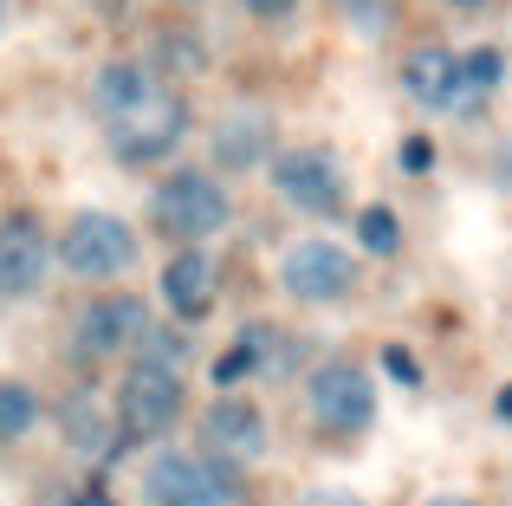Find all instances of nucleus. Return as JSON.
Listing matches in <instances>:
<instances>
[{"label": "nucleus", "instance_id": "nucleus-1", "mask_svg": "<svg viewBox=\"0 0 512 506\" xmlns=\"http://www.w3.org/2000/svg\"><path fill=\"white\" fill-rule=\"evenodd\" d=\"M98 117L124 163H163L188 137V104L175 98V85H163L137 59H117L98 72Z\"/></svg>", "mask_w": 512, "mask_h": 506}, {"label": "nucleus", "instance_id": "nucleus-2", "mask_svg": "<svg viewBox=\"0 0 512 506\" xmlns=\"http://www.w3.org/2000/svg\"><path fill=\"white\" fill-rule=\"evenodd\" d=\"M143 494L156 506H234L240 474L227 455H156L143 474Z\"/></svg>", "mask_w": 512, "mask_h": 506}, {"label": "nucleus", "instance_id": "nucleus-3", "mask_svg": "<svg viewBox=\"0 0 512 506\" xmlns=\"http://www.w3.org/2000/svg\"><path fill=\"white\" fill-rule=\"evenodd\" d=\"M305 409H312V422L325 435H350L363 429V422L376 416V383L363 364H350V357H331V364L312 370V383H305Z\"/></svg>", "mask_w": 512, "mask_h": 506}, {"label": "nucleus", "instance_id": "nucleus-4", "mask_svg": "<svg viewBox=\"0 0 512 506\" xmlns=\"http://www.w3.org/2000/svg\"><path fill=\"white\" fill-rule=\"evenodd\" d=\"M137 260V234L117 215H72V228L59 234V266L78 279H111Z\"/></svg>", "mask_w": 512, "mask_h": 506}, {"label": "nucleus", "instance_id": "nucleus-5", "mask_svg": "<svg viewBox=\"0 0 512 506\" xmlns=\"http://www.w3.org/2000/svg\"><path fill=\"white\" fill-rule=\"evenodd\" d=\"M221 221H227V195L201 169H175L163 189H156V228L169 241H208Z\"/></svg>", "mask_w": 512, "mask_h": 506}, {"label": "nucleus", "instance_id": "nucleus-6", "mask_svg": "<svg viewBox=\"0 0 512 506\" xmlns=\"http://www.w3.org/2000/svg\"><path fill=\"white\" fill-rule=\"evenodd\" d=\"M117 416H124V435H137V442L163 435L182 416V377L169 364H156V357L130 364L124 383H117Z\"/></svg>", "mask_w": 512, "mask_h": 506}, {"label": "nucleus", "instance_id": "nucleus-7", "mask_svg": "<svg viewBox=\"0 0 512 506\" xmlns=\"http://www.w3.org/2000/svg\"><path fill=\"white\" fill-rule=\"evenodd\" d=\"M273 182L299 215H338L344 208V169L331 150H286L273 163Z\"/></svg>", "mask_w": 512, "mask_h": 506}, {"label": "nucleus", "instance_id": "nucleus-8", "mask_svg": "<svg viewBox=\"0 0 512 506\" xmlns=\"http://www.w3.org/2000/svg\"><path fill=\"white\" fill-rule=\"evenodd\" d=\"M143 331H150V312H143V299H130V292H111V299H98L91 312H78L72 344H78L85 357H117V351H143Z\"/></svg>", "mask_w": 512, "mask_h": 506}, {"label": "nucleus", "instance_id": "nucleus-9", "mask_svg": "<svg viewBox=\"0 0 512 506\" xmlns=\"http://www.w3.org/2000/svg\"><path fill=\"white\" fill-rule=\"evenodd\" d=\"M46 228H39V215H7L0 221V299H26V292H39V279H46Z\"/></svg>", "mask_w": 512, "mask_h": 506}, {"label": "nucleus", "instance_id": "nucleus-10", "mask_svg": "<svg viewBox=\"0 0 512 506\" xmlns=\"http://www.w3.org/2000/svg\"><path fill=\"white\" fill-rule=\"evenodd\" d=\"M286 292H299V299H312V305H331V299H344V292H357V266L331 241H299L286 253Z\"/></svg>", "mask_w": 512, "mask_h": 506}, {"label": "nucleus", "instance_id": "nucleus-11", "mask_svg": "<svg viewBox=\"0 0 512 506\" xmlns=\"http://www.w3.org/2000/svg\"><path fill=\"white\" fill-rule=\"evenodd\" d=\"M402 91L422 111H461V59L448 46H422L402 59Z\"/></svg>", "mask_w": 512, "mask_h": 506}, {"label": "nucleus", "instance_id": "nucleus-12", "mask_svg": "<svg viewBox=\"0 0 512 506\" xmlns=\"http://www.w3.org/2000/svg\"><path fill=\"white\" fill-rule=\"evenodd\" d=\"M208 442L221 448L227 461H240V455H260L266 448V416L247 403V396H214L208 403Z\"/></svg>", "mask_w": 512, "mask_h": 506}, {"label": "nucleus", "instance_id": "nucleus-13", "mask_svg": "<svg viewBox=\"0 0 512 506\" xmlns=\"http://www.w3.org/2000/svg\"><path fill=\"white\" fill-rule=\"evenodd\" d=\"M163 299H169L175 318H201L214 305V266H208V253H201V247H182L163 266Z\"/></svg>", "mask_w": 512, "mask_h": 506}, {"label": "nucleus", "instance_id": "nucleus-14", "mask_svg": "<svg viewBox=\"0 0 512 506\" xmlns=\"http://www.w3.org/2000/svg\"><path fill=\"white\" fill-rule=\"evenodd\" d=\"M266 150H273V117L234 111L214 124V163L221 169H253V163H266Z\"/></svg>", "mask_w": 512, "mask_h": 506}, {"label": "nucleus", "instance_id": "nucleus-15", "mask_svg": "<svg viewBox=\"0 0 512 506\" xmlns=\"http://www.w3.org/2000/svg\"><path fill=\"white\" fill-rule=\"evenodd\" d=\"M65 442H72V455H85V461L111 455V429H104V416H98L91 396H72V403H65Z\"/></svg>", "mask_w": 512, "mask_h": 506}, {"label": "nucleus", "instance_id": "nucleus-16", "mask_svg": "<svg viewBox=\"0 0 512 506\" xmlns=\"http://www.w3.org/2000/svg\"><path fill=\"white\" fill-rule=\"evenodd\" d=\"M500 78H506V52H493V46L461 52V104L493 98V91H500Z\"/></svg>", "mask_w": 512, "mask_h": 506}, {"label": "nucleus", "instance_id": "nucleus-17", "mask_svg": "<svg viewBox=\"0 0 512 506\" xmlns=\"http://www.w3.org/2000/svg\"><path fill=\"white\" fill-rule=\"evenodd\" d=\"M39 416L33 390H20V383H0V442H13V435H26Z\"/></svg>", "mask_w": 512, "mask_h": 506}, {"label": "nucleus", "instance_id": "nucleus-18", "mask_svg": "<svg viewBox=\"0 0 512 506\" xmlns=\"http://www.w3.org/2000/svg\"><path fill=\"white\" fill-rule=\"evenodd\" d=\"M357 241L370 253H396L402 247V221L389 215V208H363V215H357Z\"/></svg>", "mask_w": 512, "mask_h": 506}, {"label": "nucleus", "instance_id": "nucleus-19", "mask_svg": "<svg viewBox=\"0 0 512 506\" xmlns=\"http://www.w3.org/2000/svg\"><path fill=\"white\" fill-rule=\"evenodd\" d=\"M383 364H389V377H402V383H422V364H415V357L402 351V344H389V351H383Z\"/></svg>", "mask_w": 512, "mask_h": 506}, {"label": "nucleus", "instance_id": "nucleus-20", "mask_svg": "<svg viewBox=\"0 0 512 506\" xmlns=\"http://www.w3.org/2000/svg\"><path fill=\"white\" fill-rule=\"evenodd\" d=\"M163 52H169L175 65H182V72H188V65H201V46H188V39L175 33V26H169V33H163Z\"/></svg>", "mask_w": 512, "mask_h": 506}, {"label": "nucleus", "instance_id": "nucleus-21", "mask_svg": "<svg viewBox=\"0 0 512 506\" xmlns=\"http://www.w3.org/2000/svg\"><path fill=\"white\" fill-rule=\"evenodd\" d=\"M240 7H247V13H266V20H279V13H286L292 0H240Z\"/></svg>", "mask_w": 512, "mask_h": 506}, {"label": "nucleus", "instance_id": "nucleus-22", "mask_svg": "<svg viewBox=\"0 0 512 506\" xmlns=\"http://www.w3.org/2000/svg\"><path fill=\"white\" fill-rule=\"evenodd\" d=\"M402 163H409V169H428V143H422V137L402 143Z\"/></svg>", "mask_w": 512, "mask_h": 506}, {"label": "nucleus", "instance_id": "nucleus-23", "mask_svg": "<svg viewBox=\"0 0 512 506\" xmlns=\"http://www.w3.org/2000/svg\"><path fill=\"white\" fill-rule=\"evenodd\" d=\"M305 506H363L357 494H305Z\"/></svg>", "mask_w": 512, "mask_h": 506}, {"label": "nucleus", "instance_id": "nucleus-24", "mask_svg": "<svg viewBox=\"0 0 512 506\" xmlns=\"http://www.w3.org/2000/svg\"><path fill=\"white\" fill-rule=\"evenodd\" d=\"M65 506H111L104 494H78V500H65Z\"/></svg>", "mask_w": 512, "mask_h": 506}, {"label": "nucleus", "instance_id": "nucleus-25", "mask_svg": "<svg viewBox=\"0 0 512 506\" xmlns=\"http://www.w3.org/2000/svg\"><path fill=\"white\" fill-rule=\"evenodd\" d=\"M500 416H512V383H506V390H500Z\"/></svg>", "mask_w": 512, "mask_h": 506}, {"label": "nucleus", "instance_id": "nucleus-26", "mask_svg": "<svg viewBox=\"0 0 512 506\" xmlns=\"http://www.w3.org/2000/svg\"><path fill=\"white\" fill-rule=\"evenodd\" d=\"M441 7H487V0H441Z\"/></svg>", "mask_w": 512, "mask_h": 506}, {"label": "nucleus", "instance_id": "nucleus-27", "mask_svg": "<svg viewBox=\"0 0 512 506\" xmlns=\"http://www.w3.org/2000/svg\"><path fill=\"white\" fill-rule=\"evenodd\" d=\"M435 506H467V500H435Z\"/></svg>", "mask_w": 512, "mask_h": 506}]
</instances>
